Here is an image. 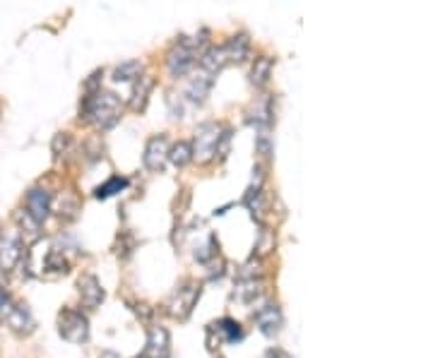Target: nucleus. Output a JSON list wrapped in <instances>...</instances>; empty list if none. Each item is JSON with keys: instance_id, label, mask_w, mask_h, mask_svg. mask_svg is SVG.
Here are the masks:
<instances>
[{"instance_id": "obj_20", "label": "nucleus", "mask_w": 433, "mask_h": 358, "mask_svg": "<svg viewBox=\"0 0 433 358\" xmlns=\"http://www.w3.org/2000/svg\"><path fill=\"white\" fill-rule=\"evenodd\" d=\"M140 75H142V63L126 61L114 70V82H135Z\"/></svg>"}, {"instance_id": "obj_11", "label": "nucleus", "mask_w": 433, "mask_h": 358, "mask_svg": "<svg viewBox=\"0 0 433 358\" xmlns=\"http://www.w3.org/2000/svg\"><path fill=\"white\" fill-rule=\"evenodd\" d=\"M212 87H214V75L200 73L188 82V87H185V97H188V101H193V104H205L209 97V92H212Z\"/></svg>"}, {"instance_id": "obj_18", "label": "nucleus", "mask_w": 433, "mask_h": 358, "mask_svg": "<svg viewBox=\"0 0 433 358\" xmlns=\"http://www.w3.org/2000/svg\"><path fill=\"white\" fill-rule=\"evenodd\" d=\"M5 322H8L17 334H29L34 330V320H32V315H29V310L25 308V305H13V310L8 313Z\"/></svg>"}, {"instance_id": "obj_23", "label": "nucleus", "mask_w": 433, "mask_h": 358, "mask_svg": "<svg viewBox=\"0 0 433 358\" xmlns=\"http://www.w3.org/2000/svg\"><path fill=\"white\" fill-rule=\"evenodd\" d=\"M17 221H20L22 228H27V233H29V238H32V240H37L41 236V231H39L41 224L29 212H17Z\"/></svg>"}, {"instance_id": "obj_25", "label": "nucleus", "mask_w": 433, "mask_h": 358, "mask_svg": "<svg viewBox=\"0 0 433 358\" xmlns=\"http://www.w3.org/2000/svg\"><path fill=\"white\" fill-rule=\"evenodd\" d=\"M13 310V301H10V296L5 293L3 289H0V322H3L5 318H8V313Z\"/></svg>"}, {"instance_id": "obj_13", "label": "nucleus", "mask_w": 433, "mask_h": 358, "mask_svg": "<svg viewBox=\"0 0 433 358\" xmlns=\"http://www.w3.org/2000/svg\"><path fill=\"white\" fill-rule=\"evenodd\" d=\"M169 346H171L169 332L164 327H152L147 337V349H145V358H166Z\"/></svg>"}, {"instance_id": "obj_16", "label": "nucleus", "mask_w": 433, "mask_h": 358, "mask_svg": "<svg viewBox=\"0 0 433 358\" xmlns=\"http://www.w3.org/2000/svg\"><path fill=\"white\" fill-rule=\"evenodd\" d=\"M152 90H154V78H150V75H140V78L135 80V87H133V94H130V109L145 111Z\"/></svg>"}, {"instance_id": "obj_5", "label": "nucleus", "mask_w": 433, "mask_h": 358, "mask_svg": "<svg viewBox=\"0 0 433 358\" xmlns=\"http://www.w3.org/2000/svg\"><path fill=\"white\" fill-rule=\"evenodd\" d=\"M169 156V140L166 135H154V137L147 140L145 144V154H142V163L147 171H161L164 163H166Z\"/></svg>"}, {"instance_id": "obj_6", "label": "nucleus", "mask_w": 433, "mask_h": 358, "mask_svg": "<svg viewBox=\"0 0 433 358\" xmlns=\"http://www.w3.org/2000/svg\"><path fill=\"white\" fill-rule=\"evenodd\" d=\"M200 298V286H185V289H178L176 296L169 301V315L171 318H178V320H185L190 315L193 305H195V301Z\"/></svg>"}, {"instance_id": "obj_19", "label": "nucleus", "mask_w": 433, "mask_h": 358, "mask_svg": "<svg viewBox=\"0 0 433 358\" xmlns=\"http://www.w3.org/2000/svg\"><path fill=\"white\" fill-rule=\"evenodd\" d=\"M166 159L171 161L176 168L188 166V163L193 161V144L190 142H176V144L171 147V149H169Z\"/></svg>"}, {"instance_id": "obj_10", "label": "nucleus", "mask_w": 433, "mask_h": 358, "mask_svg": "<svg viewBox=\"0 0 433 358\" xmlns=\"http://www.w3.org/2000/svg\"><path fill=\"white\" fill-rule=\"evenodd\" d=\"M207 334H216V344H214V349H216V346H219L221 342H226V344H236V342H241L243 330H241V325H238L236 320H231V318H221L219 322H214V325H209V327H207Z\"/></svg>"}, {"instance_id": "obj_26", "label": "nucleus", "mask_w": 433, "mask_h": 358, "mask_svg": "<svg viewBox=\"0 0 433 358\" xmlns=\"http://www.w3.org/2000/svg\"><path fill=\"white\" fill-rule=\"evenodd\" d=\"M265 358H291V356L286 354L284 349H270V351L265 354Z\"/></svg>"}, {"instance_id": "obj_21", "label": "nucleus", "mask_w": 433, "mask_h": 358, "mask_svg": "<svg viewBox=\"0 0 433 358\" xmlns=\"http://www.w3.org/2000/svg\"><path fill=\"white\" fill-rule=\"evenodd\" d=\"M128 187V178H123V175H114V178H109L106 183H102L94 190V197L97 199H109L114 195H118L121 190H126Z\"/></svg>"}, {"instance_id": "obj_24", "label": "nucleus", "mask_w": 433, "mask_h": 358, "mask_svg": "<svg viewBox=\"0 0 433 358\" xmlns=\"http://www.w3.org/2000/svg\"><path fill=\"white\" fill-rule=\"evenodd\" d=\"M255 152L260 156H265V159H270V156H272V140H270V135H267L265 130H262L255 137Z\"/></svg>"}, {"instance_id": "obj_7", "label": "nucleus", "mask_w": 433, "mask_h": 358, "mask_svg": "<svg viewBox=\"0 0 433 358\" xmlns=\"http://www.w3.org/2000/svg\"><path fill=\"white\" fill-rule=\"evenodd\" d=\"M255 325L265 337H274L279 332V327H282V310H279V305L274 303L262 305L255 313Z\"/></svg>"}, {"instance_id": "obj_14", "label": "nucleus", "mask_w": 433, "mask_h": 358, "mask_svg": "<svg viewBox=\"0 0 433 358\" xmlns=\"http://www.w3.org/2000/svg\"><path fill=\"white\" fill-rule=\"evenodd\" d=\"M197 63H200V68H202V73H207V75H219L221 70H224L226 66V54H224V46H209L205 54L197 58Z\"/></svg>"}, {"instance_id": "obj_4", "label": "nucleus", "mask_w": 433, "mask_h": 358, "mask_svg": "<svg viewBox=\"0 0 433 358\" xmlns=\"http://www.w3.org/2000/svg\"><path fill=\"white\" fill-rule=\"evenodd\" d=\"M195 63H197V54H195V49H193V44L188 39L178 41V44L166 54V68H169V75H171L173 80L185 78Z\"/></svg>"}, {"instance_id": "obj_15", "label": "nucleus", "mask_w": 433, "mask_h": 358, "mask_svg": "<svg viewBox=\"0 0 433 358\" xmlns=\"http://www.w3.org/2000/svg\"><path fill=\"white\" fill-rule=\"evenodd\" d=\"M80 298L87 308H97V305L104 301V289H102V284H99L97 277L85 274V277L80 279Z\"/></svg>"}, {"instance_id": "obj_3", "label": "nucleus", "mask_w": 433, "mask_h": 358, "mask_svg": "<svg viewBox=\"0 0 433 358\" xmlns=\"http://www.w3.org/2000/svg\"><path fill=\"white\" fill-rule=\"evenodd\" d=\"M58 332L61 337L70 344H82L90 339V322H87L85 315L80 310H63L58 315Z\"/></svg>"}, {"instance_id": "obj_1", "label": "nucleus", "mask_w": 433, "mask_h": 358, "mask_svg": "<svg viewBox=\"0 0 433 358\" xmlns=\"http://www.w3.org/2000/svg\"><path fill=\"white\" fill-rule=\"evenodd\" d=\"M123 104L114 92L94 90L87 92V97L80 104V121H87L97 125L99 130H111L121 121Z\"/></svg>"}, {"instance_id": "obj_8", "label": "nucleus", "mask_w": 433, "mask_h": 358, "mask_svg": "<svg viewBox=\"0 0 433 358\" xmlns=\"http://www.w3.org/2000/svg\"><path fill=\"white\" fill-rule=\"evenodd\" d=\"M22 257V243L15 236H0V274L13 272Z\"/></svg>"}, {"instance_id": "obj_27", "label": "nucleus", "mask_w": 433, "mask_h": 358, "mask_svg": "<svg viewBox=\"0 0 433 358\" xmlns=\"http://www.w3.org/2000/svg\"><path fill=\"white\" fill-rule=\"evenodd\" d=\"M140 358H145V356H140Z\"/></svg>"}, {"instance_id": "obj_12", "label": "nucleus", "mask_w": 433, "mask_h": 358, "mask_svg": "<svg viewBox=\"0 0 433 358\" xmlns=\"http://www.w3.org/2000/svg\"><path fill=\"white\" fill-rule=\"evenodd\" d=\"M226 63H245L250 58V37L248 34H233L224 44Z\"/></svg>"}, {"instance_id": "obj_2", "label": "nucleus", "mask_w": 433, "mask_h": 358, "mask_svg": "<svg viewBox=\"0 0 433 358\" xmlns=\"http://www.w3.org/2000/svg\"><path fill=\"white\" fill-rule=\"evenodd\" d=\"M219 135H221V125H216V123H200L195 130V142H193V159H197L200 163L212 161Z\"/></svg>"}, {"instance_id": "obj_17", "label": "nucleus", "mask_w": 433, "mask_h": 358, "mask_svg": "<svg viewBox=\"0 0 433 358\" xmlns=\"http://www.w3.org/2000/svg\"><path fill=\"white\" fill-rule=\"evenodd\" d=\"M272 68H274V58L270 56H257L253 63V70H250V85L262 90L267 87V82L272 78Z\"/></svg>"}, {"instance_id": "obj_9", "label": "nucleus", "mask_w": 433, "mask_h": 358, "mask_svg": "<svg viewBox=\"0 0 433 358\" xmlns=\"http://www.w3.org/2000/svg\"><path fill=\"white\" fill-rule=\"evenodd\" d=\"M27 212L32 214L39 224H44V221L49 219L51 195L44 190V187H32V190L27 192Z\"/></svg>"}, {"instance_id": "obj_22", "label": "nucleus", "mask_w": 433, "mask_h": 358, "mask_svg": "<svg viewBox=\"0 0 433 358\" xmlns=\"http://www.w3.org/2000/svg\"><path fill=\"white\" fill-rule=\"evenodd\" d=\"M260 291H262L260 281L248 279V281H243V284H241V289H236V293H233V296H236L238 301H243V303H250L253 298L260 296Z\"/></svg>"}]
</instances>
